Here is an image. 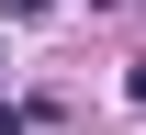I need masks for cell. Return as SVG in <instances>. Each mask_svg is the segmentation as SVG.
<instances>
[{
  "label": "cell",
  "mask_w": 146,
  "mask_h": 135,
  "mask_svg": "<svg viewBox=\"0 0 146 135\" xmlns=\"http://www.w3.org/2000/svg\"><path fill=\"white\" fill-rule=\"evenodd\" d=\"M0 135H34V113H23V101H0Z\"/></svg>",
  "instance_id": "6da1fadb"
},
{
  "label": "cell",
  "mask_w": 146,
  "mask_h": 135,
  "mask_svg": "<svg viewBox=\"0 0 146 135\" xmlns=\"http://www.w3.org/2000/svg\"><path fill=\"white\" fill-rule=\"evenodd\" d=\"M124 101H135V113H146V68H135V79H124Z\"/></svg>",
  "instance_id": "7a4b0ae2"
}]
</instances>
